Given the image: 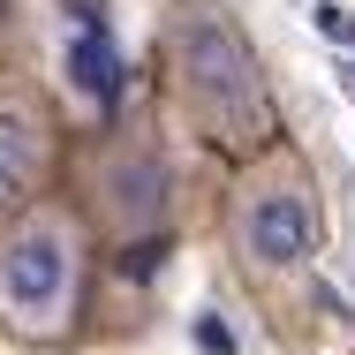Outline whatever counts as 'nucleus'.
Instances as JSON below:
<instances>
[{
	"label": "nucleus",
	"mask_w": 355,
	"mask_h": 355,
	"mask_svg": "<svg viewBox=\"0 0 355 355\" xmlns=\"http://www.w3.org/2000/svg\"><path fill=\"white\" fill-rule=\"evenodd\" d=\"M159 83L174 121L227 159H250L280 137L272 83L257 69V46L219 0H174L159 23Z\"/></svg>",
	"instance_id": "f257e3e1"
},
{
	"label": "nucleus",
	"mask_w": 355,
	"mask_h": 355,
	"mask_svg": "<svg viewBox=\"0 0 355 355\" xmlns=\"http://www.w3.org/2000/svg\"><path fill=\"white\" fill-rule=\"evenodd\" d=\"M91 295V227L69 189L31 197L0 219V325L23 348H61L83 325Z\"/></svg>",
	"instance_id": "f03ea898"
},
{
	"label": "nucleus",
	"mask_w": 355,
	"mask_h": 355,
	"mask_svg": "<svg viewBox=\"0 0 355 355\" xmlns=\"http://www.w3.org/2000/svg\"><path fill=\"white\" fill-rule=\"evenodd\" d=\"M219 234H227V257L234 272L265 295L310 280L318 250H325V205H318V174L302 166L295 144H265L242 159L234 189H227V212H219Z\"/></svg>",
	"instance_id": "7ed1b4c3"
},
{
	"label": "nucleus",
	"mask_w": 355,
	"mask_h": 355,
	"mask_svg": "<svg viewBox=\"0 0 355 355\" xmlns=\"http://www.w3.org/2000/svg\"><path fill=\"white\" fill-rule=\"evenodd\" d=\"M76 212L91 234H106V242H144V234H159V219H166V166H159V151L151 137L137 129H121V121H106L98 137L76 151Z\"/></svg>",
	"instance_id": "20e7f679"
},
{
	"label": "nucleus",
	"mask_w": 355,
	"mask_h": 355,
	"mask_svg": "<svg viewBox=\"0 0 355 355\" xmlns=\"http://www.w3.org/2000/svg\"><path fill=\"white\" fill-rule=\"evenodd\" d=\"M53 174H61V121H53L46 91L0 76V219L46 197Z\"/></svg>",
	"instance_id": "39448f33"
},
{
	"label": "nucleus",
	"mask_w": 355,
	"mask_h": 355,
	"mask_svg": "<svg viewBox=\"0 0 355 355\" xmlns=\"http://www.w3.org/2000/svg\"><path fill=\"white\" fill-rule=\"evenodd\" d=\"M69 76L98 98V106H114V98H121V61H114V38H106V23H98L91 8H76V15H69Z\"/></svg>",
	"instance_id": "423d86ee"
},
{
	"label": "nucleus",
	"mask_w": 355,
	"mask_h": 355,
	"mask_svg": "<svg viewBox=\"0 0 355 355\" xmlns=\"http://www.w3.org/2000/svg\"><path fill=\"white\" fill-rule=\"evenodd\" d=\"M318 31H325V38H355V15L348 8H318Z\"/></svg>",
	"instance_id": "0eeeda50"
}]
</instances>
